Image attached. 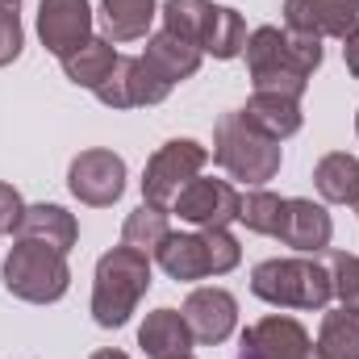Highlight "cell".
Masks as SVG:
<instances>
[{"instance_id": "cell-1", "label": "cell", "mask_w": 359, "mask_h": 359, "mask_svg": "<svg viewBox=\"0 0 359 359\" xmlns=\"http://www.w3.org/2000/svg\"><path fill=\"white\" fill-rule=\"evenodd\" d=\"M247 72L255 92H276L288 100H301L309 88V76L322 67V38L280 29V25H259L247 34Z\"/></svg>"}, {"instance_id": "cell-2", "label": "cell", "mask_w": 359, "mask_h": 359, "mask_svg": "<svg viewBox=\"0 0 359 359\" xmlns=\"http://www.w3.org/2000/svg\"><path fill=\"white\" fill-rule=\"evenodd\" d=\"M151 288V255L134 251V247H113L100 255L96 264V284H92V318L104 330H117L130 322V313L138 309V301Z\"/></svg>"}, {"instance_id": "cell-3", "label": "cell", "mask_w": 359, "mask_h": 359, "mask_svg": "<svg viewBox=\"0 0 359 359\" xmlns=\"http://www.w3.org/2000/svg\"><path fill=\"white\" fill-rule=\"evenodd\" d=\"M213 159H217V168L230 180L251 184V188H264L280 172L284 151H280L276 138H268L264 130H255L234 109V113H222L217 126H213Z\"/></svg>"}, {"instance_id": "cell-4", "label": "cell", "mask_w": 359, "mask_h": 359, "mask_svg": "<svg viewBox=\"0 0 359 359\" xmlns=\"http://www.w3.org/2000/svg\"><path fill=\"white\" fill-rule=\"evenodd\" d=\"M251 292L276 309H326L334 297V280L330 268L318 264L313 255L264 259L251 271Z\"/></svg>"}, {"instance_id": "cell-5", "label": "cell", "mask_w": 359, "mask_h": 359, "mask_svg": "<svg viewBox=\"0 0 359 359\" xmlns=\"http://www.w3.org/2000/svg\"><path fill=\"white\" fill-rule=\"evenodd\" d=\"M0 276H4V288L17 301H29V305H55L72 288L67 255L55 251V247H46V243H29V238L13 243Z\"/></svg>"}, {"instance_id": "cell-6", "label": "cell", "mask_w": 359, "mask_h": 359, "mask_svg": "<svg viewBox=\"0 0 359 359\" xmlns=\"http://www.w3.org/2000/svg\"><path fill=\"white\" fill-rule=\"evenodd\" d=\"M159 268L172 280H209L238 268L243 247L230 230H196V234H168V243L155 251Z\"/></svg>"}, {"instance_id": "cell-7", "label": "cell", "mask_w": 359, "mask_h": 359, "mask_svg": "<svg viewBox=\"0 0 359 359\" xmlns=\"http://www.w3.org/2000/svg\"><path fill=\"white\" fill-rule=\"evenodd\" d=\"M205 163H209V151H205L201 142H192V138H172V142H163V147L147 159V172H142V205L172 213L176 196L188 188V180L201 176Z\"/></svg>"}, {"instance_id": "cell-8", "label": "cell", "mask_w": 359, "mask_h": 359, "mask_svg": "<svg viewBox=\"0 0 359 359\" xmlns=\"http://www.w3.org/2000/svg\"><path fill=\"white\" fill-rule=\"evenodd\" d=\"M238 201L243 192L230 180H188V188L176 196L172 213L180 222L196 226V230H226L230 222H238Z\"/></svg>"}, {"instance_id": "cell-9", "label": "cell", "mask_w": 359, "mask_h": 359, "mask_svg": "<svg viewBox=\"0 0 359 359\" xmlns=\"http://www.w3.org/2000/svg\"><path fill=\"white\" fill-rule=\"evenodd\" d=\"M67 188L76 201H84L92 209H104L126 192V159L104 151V147L80 151L67 168Z\"/></svg>"}, {"instance_id": "cell-10", "label": "cell", "mask_w": 359, "mask_h": 359, "mask_svg": "<svg viewBox=\"0 0 359 359\" xmlns=\"http://www.w3.org/2000/svg\"><path fill=\"white\" fill-rule=\"evenodd\" d=\"M243 355L247 359H326L322 347L309 339V330L297 318H284V313H271V318L243 330Z\"/></svg>"}, {"instance_id": "cell-11", "label": "cell", "mask_w": 359, "mask_h": 359, "mask_svg": "<svg viewBox=\"0 0 359 359\" xmlns=\"http://www.w3.org/2000/svg\"><path fill=\"white\" fill-rule=\"evenodd\" d=\"M172 96V84L159 80L147 59H117V67L109 72V80L96 88V100L109 109H147V104H163Z\"/></svg>"}, {"instance_id": "cell-12", "label": "cell", "mask_w": 359, "mask_h": 359, "mask_svg": "<svg viewBox=\"0 0 359 359\" xmlns=\"http://www.w3.org/2000/svg\"><path fill=\"white\" fill-rule=\"evenodd\" d=\"M38 38L50 55L67 59L92 38L88 0H42L38 4Z\"/></svg>"}, {"instance_id": "cell-13", "label": "cell", "mask_w": 359, "mask_h": 359, "mask_svg": "<svg viewBox=\"0 0 359 359\" xmlns=\"http://www.w3.org/2000/svg\"><path fill=\"white\" fill-rule=\"evenodd\" d=\"M284 29L343 42L359 29V0H284Z\"/></svg>"}, {"instance_id": "cell-14", "label": "cell", "mask_w": 359, "mask_h": 359, "mask_svg": "<svg viewBox=\"0 0 359 359\" xmlns=\"http://www.w3.org/2000/svg\"><path fill=\"white\" fill-rule=\"evenodd\" d=\"M180 313H184L192 339L205 343V347L226 343L234 334V326H238V301L226 288H192Z\"/></svg>"}, {"instance_id": "cell-15", "label": "cell", "mask_w": 359, "mask_h": 359, "mask_svg": "<svg viewBox=\"0 0 359 359\" xmlns=\"http://www.w3.org/2000/svg\"><path fill=\"white\" fill-rule=\"evenodd\" d=\"M276 238L301 255H322L334 238V222L322 205L305 201V196H284V213H280V230Z\"/></svg>"}, {"instance_id": "cell-16", "label": "cell", "mask_w": 359, "mask_h": 359, "mask_svg": "<svg viewBox=\"0 0 359 359\" xmlns=\"http://www.w3.org/2000/svg\"><path fill=\"white\" fill-rule=\"evenodd\" d=\"M17 238L46 243V247L67 255L76 247V238H80V226H76V217L63 205H25V213L17 222Z\"/></svg>"}, {"instance_id": "cell-17", "label": "cell", "mask_w": 359, "mask_h": 359, "mask_svg": "<svg viewBox=\"0 0 359 359\" xmlns=\"http://www.w3.org/2000/svg\"><path fill=\"white\" fill-rule=\"evenodd\" d=\"M142 59H147V67H151L159 80H168L172 88H176L180 80L196 76V67H201V50H196L192 42H184L180 34H172V29L151 34V38H147Z\"/></svg>"}, {"instance_id": "cell-18", "label": "cell", "mask_w": 359, "mask_h": 359, "mask_svg": "<svg viewBox=\"0 0 359 359\" xmlns=\"http://www.w3.org/2000/svg\"><path fill=\"white\" fill-rule=\"evenodd\" d=\"M192 330L184 322L180 309H155L147 313V322L138 326V347L151 359H168V355H188L192 351Z\"/></svg>"}, {"instance_id": "cell-19", "label": "cell", "mask_w": 359, "mask_h": 359, "mask_svg": "<svg viewBox=\"0 0 359 359\" xmlns=\"http://www.w3.org/2000/svg\"><path fill=\"white\" fill-rule=\"evenodd\" d=\"M238 113L276 142H284L301 130V100H288V96H276V92H251V100Z\"/></svg>"}, {"instance_id": "cell-20", "label": "cell", "mask_w": 359, "mask_h": 359, "mask_svg": "<svg viewBox=\"0 0 359 359\" xmlns=\"http://www.w3.org/2000/svg\"><path fill=\"white\" fill-rule=\"evenodd\" d=\"M159 17L155 0H100V21H104V38L109 42H138L147 38L151 21Z\"/></svg>"}, {"instance_id": "cell-21", "label": "cell", "mask_w": 359, "mask_h": 359, "mask_svg": "<svg viewBox=\"0 0 359 359\" xmlns=\"http://www.w3.org/2000/svg\"><path fill=\"white\" fill-rule=\"evenodd\" d=\"M117 50H113V42L109 38H88L80 50H72L67 59H59L63 63V76L76 84V88H88L96 92L104 80H109V72L117 67Z\"/></svg>"}, {"instance_id": "cell-22", "label": "cell", "mask_w": 359, "mask_h": 359, "mask_svg": "<svg viewBox=\"0 0 359 359\" xmlns=\"http://www.w3.org/2000/svg\"><path fill=\"white\" fill-rule=\"evenodd\" d=\"M313 184L322 192V201L330 205H355L359 196V159L347 151H330L318 159L313 168Z\"/></svg>"}, {"instance_id": "cell-23", "label": "cell", "mask_w": 359, "mask_h": 359, "mask_svg": "<svg viewBox=\"0 0 359 359\" xmlns=\"http://www.w3.org/2000/svg\"><path fill=\"white\" fill-rule=\"evenodd\" d=\"M247 50V21L243 13L217 4L213 8V21L205 29V42H201V55H213V59H238Z\"/></svg>"}, {"instance_id": "cell-24", "label": "cell", "mask_w": 359, "mask_h": 359, "mask_svg": "<svg viewBox=\"0 0 359 359\" xmlns=\"http://www.w3.org/2000/svg\"><path fill=\"white\" fill-rule=\"evenodd\" d=\"M213 0H168L163 8H159V17H163V29H172L180 34L184 42H192L196 50H201V42H205V29H209V21H213Z\"/></svg>"}, {"instance_id": "cell-25", "label": "cell", "mask_w": 359, "mask_h": 359, "mask_svg": "<svg viewBox=\"0 0 359 359\" xmlns=\"http://www.w3.org/2000/svg\"><path fill=\"white\" fill-rule=\"evenodd\" d=\"M168 234H172L168 213H163V209H151V205H138V209L126 217V226H121V243L134 247V251H142V255H155V251L168 243Z\"/></svg>"}, {"instance_id": "cell-26", "label": "cell", "mask_w": 359, "mask_h": 359, "mask_svg": "<svg viewBox=\"0 0 359 359\" xmlns=\"http://www.w3.org/2000/svg\"><path fill=\"white\" fill-rule=\"evenodd\" d=\"M318 347L326 359H359V313L355 309H330L322 318Z\"/></svg>"}, {"instance_id": "cell-27", "label": "cell", "mask_w": 359, "mask_h": 359, "mask_svg": "<svg viewBox=\"0 0 359 359\" xmlns=\"http://www.w3.org/2000/svg\"><path fill=\"white\" fill-rule=\"evenodd\" d=\"M280 213H284V196H276L268 188H251V192H243V201H238V222H243L251 234L276 238Z\"/></svg>"}, {"instance_id": "cell-28", "label": "cell", "mask_w": 359, "mask_h": 359, "mask_svg": "<svg viewBox=\"0 0 359 359\" xmlns=\"http://www.w3.org/2000/svg\"><path fill=\"white\" fill-rule=\"evenodd\" d=\"M330 280H334V297L343 301V309L359 313V255H330Z\"/></svg>"}, {"instance_id": "cell-29", "label": "cell", "mask_w": 359, "mask_h": 359, "mask_svg": "<svg viewBox=\"0 0 359 359\" xmlns=\"http://www.w3.org/2000/svg\"><path fill=\"white\" fill-rule=\"evenodd\" d=\"M25 46L21 34V0H0V67H8Z\"/></svg>"}, {"instance_id": "cell-30", "label": "cell", "mask_w": 359, "mask_h": 359, "mask_svg": "<svg viewBox=\"0 0 359 359\" xmlns=\"http://www.w3.org/2000/svg\"><path fill=\"white\" fill-rule=\"evenodd\" d=\"M343 63H347V72L359 80V29L351 38H343Z\"/></svg>"}, {"instance_id": "cell-31", "label": "cell", "mask_w": 359, "mask_h": 359, "mask_svg": "<svg viewBox=\"0 0 359 359\" xmlns=\"http://www.w3.org/2000/svg\"><path fill=\"white\" fill-rule=\"evenodd\" d=\"M92 359H130L126 351H113V347H104V351H96Z\"/></svg>"}, {"instance_id": "cell-32", "label": "cell", "mask_w": 359, "mask_h": 359, "mask_svg": "<svg viewBox=\"0 0 359 359\" xmlns=\"http://www.w3.org/2000/svg\"><path fill=\"white\" fill-rule=\"evenodd\" d=\"M168 359H192V351H188V355H168Z\"/></svg>"}, {"instance_id": "cell-33", "label": "cell", "mask_w": 359, "mask_h": 359, "mask_svg": "<svg viewBox=\"0 0 359 359\" xmlns=\"http://www.w3.org/2000/svg\"><path fill=\"white\" fill-rule=\"evenodd\" d=\"M355 134H359V113H355Z\"/></svg>"}, {"instance_id": "cell-34", "label": "cell", "mask_w": 359, "mask_h": 359, "mask_svg": "<svg viewBox=\"0 0 359 359\" xmlns=\"http://www.w3.org/2000/svg\"><path fill=\"white\" fill-rule=\"evenodd\" d=\"M355 213H359V196H355Z\"/></svg>"}, {"instance_id": "cell-35", "label": "cell", "mask_w": 359, "mask_h": 359, "mask_svg": "<svg viewBox=\"0 0 359 359\" xmlns=\"http://www.w3.org/2000/svg\"><path fill=\"white\" fill-rule=\"evenodd\" d=\"M0 234H4V222H0Z\"/></svg>"}, {"instance_id": "cell-36", "label": "cell", "mask_w": 359, "mask_h": 359, "mask_svg": "<svg viewBox=\"0 0 359 359\" xmlns=\"http://www.w3.org/2000/svg\"><path fill=\"white\" fill-rule=\"evenodd\" d=\"M238 359H247V355H238Z\"/></svg>"}]
</instances>
